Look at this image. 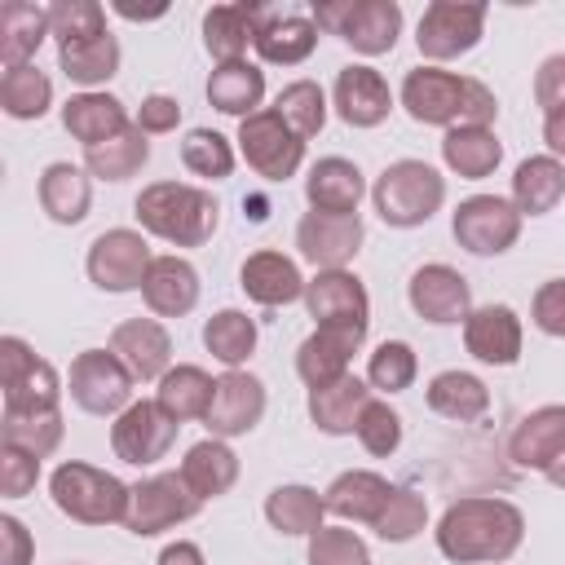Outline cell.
<instances>
[{"mask_svg":"<svg viewBox=\"0 0 565 565\" xmlns=\"http://www.w3.org/2000/svg\"><path fill=\"white\" fill-rule=\"evenodd\" d=\"M433 534H437V552L455 565H503L525 539V516L508 499L468 494L441 512Z\"/></svg>","mask_w":565,"mask_h":565,"instance_id":"cell-1","label":"cell"},{"mask_svg":"<svg viewBox=\"0 0 565 565\" xmlns=\"http://www.w3.org/2000/svg\"><path fill=\"white\" fill-rule=\"evenodd\" d=\"M397 97H402V110L428 128H490L499 115V102L481 79L441 71V66L406 71Z\"/></svg>","mask_w":565,"mask_h":565,"instance_id":"cell-2","label":"cell"},{"mask_svg":"<svg viewBox=\"0 0 565 565\" xmlns=\"http://www.w3.org/2000/svg\"><path fill=\"white\" fill-rule=\"evenodd\" d=\"M132 216H137L141 234H154L172 247H203L221 225V203L203 185L154 181L137 194Z\"/></svg>","mask_w":565,"mask_h":565,"instance_id":"cell-3","label":"cell"},{"mask_svg":"<svg viewBox=\"0 0 565 565\" xmlns=\"http://www.w3.org/2000/svg\"><path fill=\"white\" fill-rule=\"evenodd\" d=\"M49 499L62 516H71L79 525H124L128 503H132V486H124L106 468H93L84 459H66L49 472Z\"/></svg>","mask_w":565,"mask_h":565,"instance_id":"cell-4","label":"cell"},{"mask_svg":"<svg viewBox=\"0 0 565 565\" xmlns=\"http://www.w3.org/2000/svg\"><path fill=\"white\" fill-rule=\"evenodd\" d=\"M371 203L380 212L384 225L393 230H415L424 221H433L446 203V177L424 163V159H393L375 185H371Z\"/></svg>","mask_w":565,"mask_h":565,"instance_id":"cell-5","label":"cell"},{"mask_svg":"<svg viewBox=\"0 0 565 565\" xmlns=\"http://www.w3.org/2000/svg\"><path fill=\"white\" fill-rule=\"evenodd\" d=\"M313 22L318 31L340 35L353 53L380 57V53H393L402 35V4L397 0H322L313 4Z\"/></svg>","mask_w":565,"mask_h":565,"instance_id":"cell-6","label":"cell"},{"mask_svg":"<svg viewBox=\"0 0 565 565\" xmlns=\"http://www.w3.org/2000/svg\"><path fill=\"white\" fill-rule=\"evenodd\" d=\"M150 265H154V252H150L146 234H141V230H128V225H115V230L97 234V238L88 243V256H84L88 282H93L97 291H110V296L141 291Z\"/></svg>","mask_w":565,"mask_h":565,"instance_id":"cell-7","label":"cell"},{"mask_svg":"<svg viewBox=\"0 0 565 565\" xmlns=\"http://www.w3.org/2000/svg\"><path fill=\"white\" fill-rule=\"evenodd\" d=\"M521 212L503 194H468L450 212V234L472 256H503L521 238Z\"/></svg>","mask_w":565,"mask_h":565,"instance_id":"cell-8","label":"cell"},{"mask_svg":"<svg viewBox=\"0 0 565 565\" xmlns=\"http://www.w3.org/2000/svg\"><path fill=\"white\" fill-rule=\"evenodd\" d=\"M132 384H137L132 371L110 349H84V353H75L71 375H66L71 402L84 415H119V411H128L137 402L132 397Z\"/></svg>","mask_w":565,"mask_h":565,"instance_id":"cell-9","label":"cell"},{"mask_svg":"<svg viewBox=\"0 0 565 565\" xmlns=\"http://www.w3.org/2000/svg\"><path fill=\"white\" fill-rule=\"evenodd\" d=\"M481 31H486L481 0H433L415 26V44H419V57H428V66H437V62L472 53Z\"/></svg>","mask_w":565,"mask_h":565,"instance_id":"cell-10","label":"cell"},{"mask_svg":"<svg viewBox=\"0 0 565 565\" xmlns=\"http://www.w3.org/2000/svg\"><path fill=\"white\" fill-rule=\"evenodd\" d=\"M234 141H238V154L247 159V168L256 177H265V181H287L305 163V141L282 124V115L274 106L247 115L238 124V137Z\"/></svg>","mask_w":565,"mask_h":565,"instance_id":"cell-11","label":"cell"},{"mask_svg":"<svg viewBox=\"0 0 565 565\" xmlns=\"http://www.w3.org/2000/svg\"><path fill=\"white\" fill-rule=\"evenodd\" d=\"M199 508H203V499L185 486L181 472H154V477L132 486V503H128L124 530L137 534V539H154V534L177 530L181 521L199 516Z\"/></svg>","mask_w":565,"mask_h":565,"instance_id":"cell-12","label":"cell"},{"mask_svg":"<svg viewBox=\"0 0 565 565\" xmlns=\"http://www.w3.org/2000/svg\"><path fill=\"white\" fill-rule=\"evenodd\" d=\"M0 380H4V411H57L62 380L53 362L35 358L22 335H0Z\"/></svg>","mask_w":565,"mask_h":565,"instance_id":"cell-13","label":"cell"},{"mask_svg":"<svg viewBox=\"0 0 565 565\" xmlns=\"http://www.w3.org/2000/svg\"><path fill=\"white\" fill-rule=\"evenodd\" d=\"M177 428L181 424L159 402H146L141 397V402H132L128 411L115 415V424H110V450H115V459H124L132 468H150V463H159L172 450Z\"/></svg>","mask_w":565,"mask_h":565,"instance_id":"cell-14","label":"cell"},{"mask_svg":"<svg viewBox=\"0 0 565 565\" xmlns=\"http://www.w3.org/2000/svg\"><path fill=\"white\" fill-rule=\"evenodd\" d=\"M305 309L313 327H371V296L353 269H318L305 282Z\"/></svg>","mask_w":565,"mask_h":565,"instance_id":"cell-15","label":"cell"},{"mask_svg":"<svg viewBox=\"0 0 565 565\" xmlns=\"http://www.w3.org/2000/svg\"><path fill=\"white\" fill-rule=\"evenodd\" d=\"M406 300L433 327H455V322H463L472 313V287H468V278L455 265H441V260L419 265L411 274Z\"/></svg>","mask_w":565,"mask_h":565,"instance_id":"cell-16","label":"cell"},{"mask_svg":"<svg viewBox=\"0 0 565 565\" xmlns=\"http://www.w3.org/2000/svg\"><path fill=\"white\" fill-rule=\"evenodd\" d=\"M296 252L313 269H349V260L362 252V216H335V212H305L296 225Z\"/></svg>","mask_w":565,"mask_h":565,"instance_id":"cell-17","label":"cell"},{"mask_svg":"<svg viewBox=\"0 0 565 565\" xmlns=\"http://www.w3.org/2000/svg\"><path fill=\"white\" fill-rule=\"evenodd\" d=\"M260 419H265V384L252 371H225V375H216L212 406L203 415L207 437L230 441V437L252 433Z\"/></svg>","mask_w":565,"mask_h":565,"instance_id":"cell-18","label":"cell"},{"mask_svg":"<svg viewBox=\"0 0 565 565\" xmlns=\"http://www.w3.org/2000/svg\"><path fill=\"white\" fill-rule=\"evenodd\" d=\"M331 106H335V115H340L349 128H375V124H384L388 110H393V88H388V79H384L375 66L353 62V66H344V71L335 75Z\"/></svg>","mask_w":565,"mask_h":565,"instance_id":"cell-19","label":"cell"},{"mask_svg":"<svg viewBox=\"0 0 565 565\" xmlns=\"http://www.w3.org/2000/svg\"><path fill=\"white\" fill-rule=\"evenodd\" d=\"M110 353L132 371V380H163L172 371V335L159 318H124L110 331Z\"/></svg>","mask_w":565,"mask_h":565,"instance_id":"cell-20","label":"cell"},{"mask_svg":"<svg viewBox=\"0 0 565 565\" xmlns=\"http://www.w3.org/2000/svg\"><path fill=\"white\" fill-rule=\"evenodd\" d=\"M521 318L512 305H481L463 318V349L486 366H512L521 358Z\"/></svg>","mask_w":565,"mask_h":565,"instance_id":"cell-21","label":"cell"},{"mask_svg":"<svg viewBox=\"0 0 565 565\" xmlns=\"http://www.w3.org/2000/svg\"><path fill=\"white\" fill-rule=\"evenodd\" d=\"M366 344V331H353V327H313L300 349H296V375L309 384V388H322L340 375H349V362L353 353Z\"/></svg>","mask_w":565,"mask_h":565,"instance_id":"cell-22","label":"cell"},{"mask_svg":"<svg viewBox=\"0 0 565 565\" xmlns=\"http://www.w3.org/2000/svg\"><path fill=\"white\" fill-rule=\"evenodd\" d=\"M199 291H203L199 269L177 252L154 256V265L141 282V300H146L150 318H185L199 305Z\"/></svg>","mask_w":565,"mask_h":565,"instance_id":"cell-23","label":"cell"},{"mask_svg":"<svg viewBox=\"0 0 565 565\" xmlns=\"http://www.w3.org/2000/svg\"><path fill=\"white\" fill-rule=\"evenodd\" d=\"M305 274L291 256L282 252H252L238 269V287L247 291V300L265 305V309H278V305H291V300H305Z\"/></svg>","mask_w":565,"mask_h":565,"instance_id":"cell-24","label":"cell"},{"mask_svg":"<svg viewBox=\"0 0 565 565\" xmlns=\"http://www.w3.org/2000/svg\"><path fill=\"white\" fill-rule=\"evenodd\" d=\"M260 62L269 66H300L313 49H318V22L313 13H296V9H265V22L256 31Z\"/></svg>","mask_w":565,"mask_h":565,"instance_id":"cell-25","label":"cell"},{"mask_svg":"<svg viewBox=\"0 0 565 565\" xmlns=\"http://www.w3.org/2000/svg\"><path fill=\"white\" fill-rule=\"evenodd\" d=\"M561 450H565V406L561 402L534 406L508 437V459L530 472H543Z\"/></svg>","mask_w":565,"mask_h":565,"instance_id":"cell-26","label":"cell"},{"mask_svg":"<svg viewBox=\"0 0 565 565\" xmlns=\"http://www.w3.org/2000/svg\"><path fill=\"white\" fill-rule=\"evenodd\" d=\"M366 194V177L353 159H340V154H327L309 168L305 177V199L313 212H335V216H353L358 203Z\"/></svg>","mask_w":565,"mask_h":565,"instance_id":"cell-27","label":"cell"},{"mask_svg":"<svg viewBox=\"0 0 565 565\" xmlns=\"http://www.w3.org/2000/svg\"><path fill=\"white\" fill-rule=\"evenodd\" d=\"M62 128H66L84 150H93V146L119 137V132L132 128V124H128L124 102H119L115 93H102V88H97V93H75V97H66V106H62Z\"/></svg>","mask_w":565,"mask_h":565,"instance_id":"cell-28","label":"cell"},{"mask_svg":"<svg viewBox=\"0 0 565 565\" xmlns=\"http://www.w3.org/2000/svg\"><path fill=\"white\" fill-rule=\"evenodd\" d=\"M388 494H393L388 477H380V472H371V468H349V472H340V477L322 490L327 512L340 516V521H353V525H375V516L384 512Z\"/></svg>","mask_w":565,"mask_h":565,"instance_id":"cell-29","label":"cell"},{"mask_svg":"<svg viewBox=\"0 0 565 565\" xmlns=\"http://www.w3.org/2000/svg\"><path fill=\"white\" fill-rule=\"evenodd\" d=\"M265 22V4H212L203 13V49L221 62H243L247 44H256V31Z\"/></svg>","mask_w":565,"mask_h":565,"instance_id":"cell-30","label":"cell"},{"mask_svg":"<svg viewBox=\"0 0 565 565\" xmlns=\"http://www.w3.org/2000/svg\"><path fill=\"white\" fill-rule=\"evenodd\" d=\"M366 402H371V384L349 371V375H340L322 388H309V419H313L318 433L344 437V433L358 428V415L366 411Z\"/></svg>","mask_w":565,"mask_h":565,"instance_id":"cell-31","label":"cell"},{"mask_svg":"<svg viewBox=\"0 0 565 565\" xmlns=\"http://www.w3.org/2000/svg\"><path fill=\"white\" fill-rule=\"evenodd\" d=\"M40 207L57 225H79L88 216V207H93V177H88V168H75L66 159L49 163L40 172Z\"/></svg>","mask_w":565,"mask_h":565,"instance_id":"cell-32","label":"cell"},{"mask_svg":"<svg viewBox=\"0 0 565 565\" xmlns=\"http://www.w3.org/2000/svg\"><path fill=\"white\" fill-rule=\"evenodd\" d=\"M424 402L433 415L455 419V424H477L490 411V388L472 371H437L424 388Z\"/></svg>","mask_w":565,"mask_h":565,"instance_id":"cell-33","label":"cell"},{"mask_svg":"<svg viewBox=\"0 0 565 565\" xmlns=\"http://www.w3.org/2000/svg\"><path fill=\"white\" fill-rule=\"evenodd\" d=\"M265 521L287 539H313L327 525V499L313 486H300V481L274 486L269 499H265Z\"/></svg>","mask_w":565,"mask_h":565,"instance_id":"cell-34","label":"cell"},{"mask_svg":"<svg viewBox=\"0 0 565 565\" xmlns=\"http://www.w3.org/2000/svg\"><path fill=\"white\" fill-rule=\"evenodd\" d=\"M177 472H181L185 486L207 503V499L230 494V486L238 481V455L230 450V441H221V437H203V441H194V446L185 450V459H181Z\"/></svg>","mask_w":565,"mask_h":565,"instance_id":"cell-35","label":"cell"},{"mask_svg":"<svg viewBox=\"0 0 565 565\" xmlns=\"http://www.w3.org/2000/svg\"><path fill=\"white\" fill-rule=\"evenodd\" d=\"M207 102L221 110V115H234L238 124L256 110H265V71L252 66L247 57L243 62H221L212 75H207Z\"/></svg>","mask_w":565,"mask_h":565,"instance_id":"cell-36","label":"cell"},{"mask_svg":"<svg viewBox=\"0 0 565 565\" xmlns=\"http://www.w3.org/2000/svg\"><path fill=\"white\" fill-rule=\"evenodd\" d=\"M565 199V163L552 154H530L512 172V203L521 216H547Z\"/></svg>","mask_w":565,"mask_h":565,"instance_id":"cell-37","label":"cell"},{"mask_svg":"<svg viewBox=\"0 0 565 565\" xmlns=\"http://www.w3.org/2000/svg\"><path fill=\"white\" fill-rule=\"evenodd\" d=\"M49 31V9L31 0H9L0 13V66H31Z\"/></svg>","mask_w":565,"mask_h":565,"instance_id":"cell-38","label":"cell"},{"mask_svg":"<svg viewBox=\"0 0 565 565\" xmlns=\"http://www.w3.org/2000/svg\"><path fill=\"white\" fill-rule=\"evenodd\" d=\"M503 159V141L494 128H446L441 137V163L463 181H486Z\"/></svg>","mask_w":565,"mask_h":565,"instance_id":"cell-39","label":"cell"},{"mask_svg":"<svg viewBox=\"0 0 565 565\" xmlns=\"http://www.w3.org/2000/svg\"><path fill=\"white\" fill-rule=\"evenodd\" d=\"M212 388H216V380H212L203 366H194V362H177V366L159 380L154 402H159L177 424H190V419H203V415H207V406H212Z\"/></svg>","mask_w":565,"mask_h":565,"instance_id":"cell-40","label":"cell"},{"mask_svg":"<svg viewBox=\"0 0 565 565\" xmlns=\"http://www.w3.org/2000/svg\"><path fill=\"white\" fill-rule=\"evenodd\" d=\"M57 71L71 84H79L84 93H97V84H106L119 71V40L106 31V35L79 40V44H62L57 49Z\"/></svg>","mask_w":565,"mask_h":565,"instance_id":"cell-41","label":"cell"},{"mask_svg":"<svg viewBox=\"0 0 565 565\" xmlns=\"http://www.w3.org/2000/svg\"><path fill=\"white\" fill-rule=\"evenodd\" d=\"M203 349L225 366V371H243L247 358L256 353V322L243 309H216L203 322Z\"/></svg>","mask_w":565,"mask_h":565,"instance_id":"cell-42","label":"cell"},{"mask_svg":"<svg viewBox=\"0 0 565 565\" xmlns=\"http://www.w3.org/2000/svg\"><path fill=\"white\" fill-rule=\"evenodd\" d=\"M146 159H150V141H146V132L137 124L124 128L119 137L84 150V168L97 181H128V177H137L146 168Z\"/></svg>","mask_w":565,"mask_h":565,"instance_id":"cell-43","label":"cell"},{"mask_svg":"<svg viewBox=\"0 0 565 565\" xmlns=\"http://www.w3.org/2000/svg\"><path fill=\"white\" fill-rule=\"evenodd\" d=\"M53 106V79L31 66H4L0 75V110L9 119H44Z\"/></svg>","mask_w":565,"mask_h":565,"instance_id":"cell-44","label":"cell"},{"mask_svg":"<svg viewBox=\"0 0 565 565\" xmlns=\"http://www.w3.org/2000/svg\"><path fill=\"white\" fill-rule=\"evenodd\" d=\"M62 433H66L62 411H4V419H0L4 446L31 450L35 459H49L62 446Z\"/></svg>","mask_w":565,"mask_h":565,"instance_id":"cell-45","label":"cell"},{"mask_svg":"<svg viewBox=\"0 0 565 565\" xmlns=\"http://www.w3.org/2000/svg\"><path fill=\"white\" fill-rule=\"evenodd\" d=\"M274 110L282 115V124H287L300 141H309V137H318L322 124H327V93H322L313 79H291V84L278 93Z\"/></svg>","mask_w":565,"mask_h":565,"instance_id":"cell-46","label":"cell"},{"mask_svg":"<svg viewBox=\"0 0 565 565\" xmlns=\"http://www.w3.org/2000/svg\"><path fill=\"white\" fill-rule=\"evenodd\" d=\"M181 163L203 181H225L234 172V146L216 128H190L181 137Z\"/></svg>","mask_w":565,"mask_h":565,"instance_id":"cell-47","label":"cell"},{"mask_svg":"<svg viewBox=\"0 0 565 565\" xmlns=\"http://www.w3.org/2000/svg\"><path fill=\"white\" fill-rule=\"evenodd\" d=\"M419 375V358L406 340H380L375 353L366 358V384L380 393H406Z\"/></svg>","mask_w":565,"mask_h":565,"instance_id":"cell-48","label":"cell"},{"mask_svg":"<svg viewBox=\"0 0 565 565\" xmlns=\"http://www.w3.org/2000/svg\"><path fill=\"white\" fill-rule=\"evenodd\" d=\"M424 525H428V503H424V494L411 490V486H393V494H388V503H384V512L375 516L371 530H375L384 543H411Z\"/></svg>","mask_w":565,"mask_h":565,"instance_id":"cell-49","label":"cell"},{"mask_svg":"<svg viewBox=\"0 0 565 565\" xmlns=\"http://www.w3.org/2000/svg\"><path fill=\"white\" fill-rule=\"evenodd\" d=\"M49 31H53L57 49L106 35V9L97 0H57V4H49Z\"/></svg>","mask_w":565,"mask_h":565,"instance_id":"cell-50","label":"cell"},{"mask_svg":"<svg viewBox=\"0 0 565 565\" xmlns=\"http://www.w3.org/2000/svg\"><path fill=\"white\" fill-rule=\"evenodd\" d=\"M353 437L362 441V450H366V455H375V459H388V455L402 446V415H397L388 402L371 397V402H366V411L358 415V428H353Z\"/></svg>","mask_w":565,"mask_h":565,"instance_id":"cell-51","label":"cell"},{"mask_svg":"<svg viewBox=\"0 0 565 565\" xmlns=\"http://www.w3.org/2000/svg\"><path fill=\"white\" fill-rule=\"evenodd\" d=\"M309 565H371V547L362 543L358 530L322 525L309 539Z\"/></svg>","mask_w":565,"mask_h":565,"instance_id":"cell-52","label":"cell"},{"mask_svg":"<svg viewBox=\"0 0 565 565\" xmlns=\"http://www.w3.org/2000/svg\"><path fill=\"white\" fill-rule=\"evenodd\" d=\"M40 481V459L31 450H18V446H4L0 441V494L4 499H26Z\"/></svg>","mask_w":565,"mask_h":565,"instance_id":"cell-53","label":"cell"},{"mask_svg":"<svg viewBox=\"0 0 565 565\" xmlns=\"http://www.w3.org/2000/svg\"><path fill=\"white\" fill-rule=\"evenodd\" d=\"M530 318H534V327H539L543 335L565 340V278H547V282L534 291Z\"/></svg>","mask_w":565,"mask_h":565,"instance_id":"cell-54","label":"cell"},{"mask_svg":"<svg viewBox=\"0 0 565 565\" xmlns=\"http://www.w3.org/2000/svg\"><path fill=\"white\" fill-rule=\"evenodd\" d=\"M534 102L543 115H556L565 110V53H552L539 62L534 71Z\"/></svg>","mask_w":565,"mask_h":565,"instance_id":"cell-55","label":"cell"},{"mask_svg":"<svg viewBox=\"0 0 565 565\" xmlns=\"http://www.w3.org/2000/svg\"><path fill=\"white\" fill-rule=\"evenodd\" d=\"M177 124H181V102H177V97H168V93L141 97V106H137V128H141L146 137H154V132H177Z\"/></svg>","mask_w":565,"mask_h":565,"instance_id":"cell-56","label":"cell"},{"mask_svg":"<svg viewBox=\"0 0 565 565\" xmlns=\"http://www.w3.org/2000/svg\"><path fill=\"white\" fill-rule=\"evenodd\" d=\"M31 561H35L31 530L13 512H0V565H31Z\"/></svg>","mask_w":565,"mask_h":565,"instance_id":"cell-57","label":"cell"},{"mask_svg":"<svg viewBox=\"0 0 565 565\" xmlns=\"http://www.w3.org/2000/svg\"><path fill=\"white\" fill-rule=\"evenodd\" d=\"M154 565H207V561H203L199 543H190V539H177V543H168V547L159 552V561H154Z\"/></svg>","mask_w":565,"mask_h":565,"instance_id":"cell-58","label":"cell"},{"mask_svg":"<svg viewBox=\"0 0 565 565\" xmlns=\"http://www.w3.org/2000/svg\"><path fill=\"white\" fill-rule=\"evenodd\" d=\"M543 146H547V154H552V159H561V163H565V110L543 115Z\"/></svg>","mask_w":565,"mask_h":565,"instance_id":"cell-59","label":"cell"},{"mask_svg":"<svg viewBox=\"0 0 565 565\" xmlns=\"http://www.w3.org/2000/svg\"><path fill=\"white\" fill-rule=\"evenodd\" d=\"M119 18H128V22H154V18H163L168 9H132V4H110Z\"/></svg>","mask_w":565,"mask_h":565,"instance_id":"cell-60","label":"cell"},{"mask_svg":"<svg viewBox=\"0 0 565 565\" xmlns=\"http://www.w3.org/2000/svg\"><path fill=\"white\" fill-rule=\"evenodd\" d=\"M543 477H547V481H552L556 490H565V450H561V455H556V459H552V463L543 468Z\"/></svg>","mask_w":565,"mask_h":565,"instance_id":"cell-61","label":"cell"},{"mask_svg":"<svg viewBox=\"0 0 565 565\" xmlns=\"http://www.w3.org/2000/svg\"><path fill=\"white\" fill-rule=\"evenodd\" d=\"M71 565H84V561H71Z\"/></svg>","mask_w":565,"mask_h":565,"instance_id":"cell-62","label":"cell"}]
</instances>
